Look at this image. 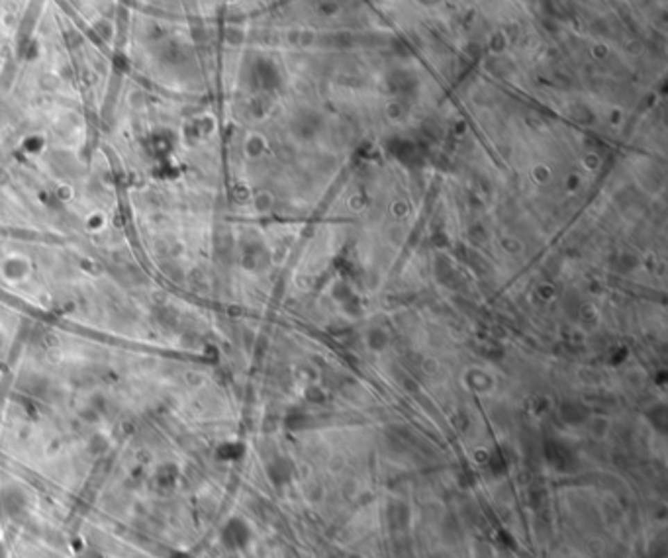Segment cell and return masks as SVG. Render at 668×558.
I'll return each instance as SVG.
<instances>
[{"mask_svg": "<svg viewBox=\"0 0 668 558\" xmlns=\"http://www.w3.org/2000/svg\"><path fill=\"white\" fill-rule=\"evenodd\" d=\"M222 543L230 550H241L251 539V529L241 519H230L222 529Z\"/></svg>", "mask_w": 668, "mask_h": 558, "instance_id": "1", "label": "cell"}, {"mask_svg": "<svg viewBox=\"0 0 668 558\" xmlns=\"http://www.w3.org/2000/svg\"><path fill=\"white\" fill-rule=\"evenodd\" d=\"M171 476H177V470H173V474H171ZM175 482H177V478H169V484H171V486H173ZM157 484H159L161 488H169L167 476H165L163 472H157Z\"/></svg>", "mask_w": 668, "mask_h": 558, "instance_id": "2", "label": "cell"}]
</instances>
